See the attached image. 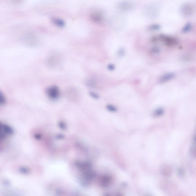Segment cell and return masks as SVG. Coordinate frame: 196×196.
Listing matches in <instances>:
<instances>
[{
    "label": "cell",
    "instance_id": "cell-22",
    "mask_svg": "<svg viewBox=\"0 0 196 196\" xmlns=\"http://www.w3.org/2000/svg\"></svg>",
    "mask_w": 196,
    "mask_h": 196
},
{
    "label": "cell",
    "instance_id": "cell-2",
    "mask_svg": "<svg viewBox=\"0 0 196 196\" xmlns=\"http://www.w3.org/2000/svg\"><path fill=\"white\" fill-rule=\"evenodd\" d=\"M158 39L160 40L166 45L169 47H172L176 45L179 43L177 39L173 36L162 34L159 35Z\"/></svg>",
    "mask_w": 196,
    "mask_h": 196
},
{
    "label": "cell",
    "instance_id": "cell-13",
    "mask_svg": "<svg viewBox=\"0 0 196 196\" xmlns=\"http://www.w3.org/2000/svg\"><path fill=\"white\" fill-rule=\"evenodd\" d=\"M161 51V49L158 46H154L152 47L151 49V52L154 55H158Z\"/></svg>",
    "mask_w": 196,
    "mask_h": 196
},
{
    "label": "cell",
    "instance_id": "cell-17",
    "mask_svg": "<svg viewBox=\"0 0 196 196\" xmlns=\"http://www.w3.org/2000/svg\"><path fill=\"white\" fill-rule=\"evenodd\" d=\"M115 66L113 64H108V67H107L108 70L110 71H114L115 69Z\"/></svg>",
    "mask_w": 196,
    "mask_h": 196
},
{
    "label": "cell",
    "instance_id": "cell-18",
    "mask_svg": "<svg viewBox=\"0 0 196 196\" xmlns=\"http://www.w3.org/2000/svg\"><path fill=\"white\" fill-rule=\"evenodd\" d=\"M191 57L188 56V55H186L185 56L183 57L182 58L183 61H187L191 60Z\"/></svg>",
    "mask_w": 196,
    "mask_h": 196
},
{
    "label": "cell",
    "instance_id": "cell-10",
    "mask_svg": "<svg viewBox=\"0 0 196 196\" xmlns=\"http://www.w3.org/2000/svg\"><path fill=\"white\" fill-rule=\"evenodd\" d=\"M161 26L158 23H153L149 26L148 29L151 31H157L160 30L161 28Z\"/></svg>",
    "mask_w": 196,
    "mask_h": 196
},
{
    "label": "cell",
    "instance_id": "cell-6",
    "mask_svg": "<svg viewBox=\"0 0 196 196\" xmlns=\"http://www.w3.org/2000/svg\"><path fill=\"white\" fill-rule=\"evenodd\" d=\"M176 76V74L173 72H170L165 73L162 75L159 79L160 84H164L173 79Z\"/></svg>",
    "mask_w": 196,
    "mask_h": 196
},
{
    "label": "cell",
    "instance_id": "cell-4",
    "mask_svg": "<svg viewBox=\"0 0 196 196\" xmlns=\"http://www.w3.org/2000/svg\"><path fill=\"white\" fill-rule=\"evenodd\" d=\"M119 10L123 12H130L134 10L135 5L134 3L130 1H124L120 2L118 5Z\"/></svg>",
    "mask_w": 196,
    "mask_h": 196
},
{
    "label": "cell",
    "instance_id": "cell-3",
    "mask_svg": "<svg viewBox=\"0 0 196 196\" xmlns=\"http://www.w3.org/2000/svg\"><path fill=\"white\" fill-rule=\"evenodd\" d=\"M179 10L182 16L185 17H188L193 14V8L190 3H185L180 6Z\"/></svg>",
    "mask_w": 196,
    "mask_h": 196
},
{
    "label": "cell",
    "instance_id": "cell-21",
    "mask_svg": "<svg viewBox=\"0 0 196 196\" xmlns=\"http://www.w3.org/2000/svg\"><path fill=\"white\" fill-rule=\"evenodd\" d=\"M35 137L36 139H40L41 138V136L40 134H36L35 136Z\"/></svg>",
    "mask_w": 196,
    "mask_h": 196
},
{
    "label": "cell",
    "instance_id": "cell-5",
    "mask_svg": "<svg viewBox=\"0 0 196 196\" xmlns=\"http://www.w3.org/2000/svg\"><path fill=\"white\" fill-rule=\"evenodd\" d=\"M47 94L48 97L51 100H56L60 96V89L57 86H52L47 88Z\"/></svg>",
    "mask_w": 196,
    "mask_h": 196
},
{
    "label": "cell",
    "instance_id": "cell-20",
    "mask_svg": "<svg viewBox=\"0 0 196 196\" xmlns=\"http://www.w3.org/2000/svg\"><path fill=\"white\" fill-rule=\"evenodd\" d=\"M90 94L91 96L93 97V98H95V99H97L99 97V96L95 93H90Z\"/></svg>",
    "mask_w": 196,
    "mask_h": 196
},
{
    "label": "cell",
    "instance_id": "cell-9",
    "mask_svg": "<svg viewBox=\"0 0 196 196\" xmlns=\"http://www.w3.org/2000/svg\"><path fill=\"white\" fill-rule=\"evenodd\" d=\"M193 28V26L192 23L191 22H188L183 27L182 29V32L184 34H188L192 31Z\"/></svg>",
    "mask_w": 196,
    "mask_h": 196
},
{
    "label": "cell",
    "instance_id": "cell-16",
    "mask_svg": "<svg viewBox=\"0 0 196 196\" xmlns=\"http://www.w3.org/2000/svg\"><path fill=\"white\" fill-rule=\"evenodd\" d=\"M107 108L109 111L111 112H115L117 111V108L114 106L109 105L107 106Z\"/></svg>",
    "mask_w": 196,
    "mask_h": 196
},
{
    "label": "cell",
    "instance_id": "cell-8",
    "mask_svg": "<svg viewBox=\"0 0 196 196\" xmlns=\"http://www.w3.org/2000/svg\"><path fill=\"white\" fill-rule=\"evenodd\" d=\"M51 21L53 24L58 27L63 28L66 25L65 22L63 20L58 18H52L51 19Z\"/></svg>",
    "mask_w": 196,
    "mask_h": 196
},
{
    "label": "cell",
    "instance_id": "cell-19",
    "mask_svg": "<svg viewBox=\"0 0 196 196\" xmlns=\"http://www.w3.org/2000/svg\"><path fill=\"white\" fill-rule=\"evenodd\" d=\"M59 126H60V128L62 129V130L66 129V125L63 122H60V123L59 124Z\"/></svg>",
    "mask_w": 196,
    "mask_h": 196
},
{
    "label": "cell",
    "instance_id": "cell-1",
    "mask_svg": "<svg viewBox=\"0 0 196 196\" xmlns=\"http://www.w3.org/2000/svg\"><path fill=\"white\" fill-rule=\"evenodd\" d=\"M160 12V6L156 3H149L144 7L143 15L149 20L156 19L159 16Z\"/></svg>",
    "mask_w": 196,
    "mask_h": 196
},
{
    "label": "cell",
    "instance_id": "cell-12",
    "mask_svg": "<svg viewBox=\"0 0 196 196\" xmlns=\"http://www.w3.org/2000/svg\"><path fill=\"white\" fill-rule=\"evenodd\" d=\"M164 113V110L162 108H158L154 111L153 114L155 117H159L161 116Z\"/></svg>",
    "mask_w": 196,
    "mask_h": 196
},
{
    "label": "cell",
    "instance_id": "cell-14",
    "mask_svg": "<svg viewBox=\"0 0 196 196\" xmlns=\"http://www.w3.org/2000/svg\"><path fill=\"white\" fill-rule=\"evenodd\" d=\"M6 99L4 94L0 90V106H2L5 103Z\"/></svg>",
    "mask_w": 196,
    "mask_h": 196
},
{
    "label": "cell",
    "instance_id": "cell-15",
    "mask_svg": "<svg viewBox=\"0 0 196 196\" xmlns=\"http://www.w3.org/2000/svg\"><path fill=\"white\" fill-rule=\"evenodd\" d=\"M3 123L0 122V141H2L5 138L6 136L3 133L2 131V126Z\"/></svg>",
    "mask_w": 196,
    "mask_h": 196
},
{
    "label": "cell",
    "instance_id": "cell-7",
    "mask_svg": "<svg viewBox=\"0 0 196 196\" xmlns=\"http://www.w3.org/2000/svg\"><path fill=\"white\" fill-rule=\"evenodd\" d=\"M2 131L6 137L10 136L13 135L14 133V130L12 127L6 124L3 123Z\"/></svg>",
    "mask_w": 196,
    "mask_h": 196
},
{
    "label": "cell",
    "instance_id": "cell-11",
    "mask_svg": "<svg viewBox=\"0 0 196 196\" xmlns=\"http://www.w3.org/2000/svg\"><path fill=\"white\" fill-rule=\"evenodd\" d=\"M126 54L125 49L123 47H121L118 49L117 51V55L119 57L122 58Z\"/></svg>",
    "mask_w": 196,
    "mask_h": 196
}]
</instances>
